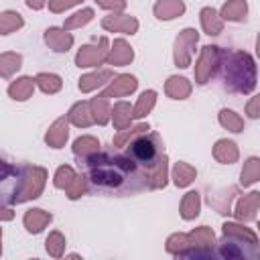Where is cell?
<instances>
[{
	"label": "cell",
	"mask_w": 260,
	"mask_h": 260,
	"mask_svg": "<svg viewBox=\"0 0 260 260\" xmlns=\"http://www.w3.org/2000/svg\"><path fill=\"white\" fill-rule=\"evenodd\" d=\"M246 14V2L244 0H232L223 6V16L230 20H242Z\"/></svg>",
	"instance_id": "7"
},
{
	"label": "cell",
	"mask_w": 260,
	"mask_h": 260,
	"mask_svg": "<svg viewBox=\"0 0 260 260\" xmlns=\"http://www.w3.org/2000/svg\"><path fill=\"white\" fill-rule=\"evenodd\" d=\"M258 177H260V160L258 158H250L248 165H246V169L242 171V183L248 185V183L256 181Z\"/></svg>",
	"instance_id": "10"
},
{
	"label": "cell",
	"mask_w": 260,
	"mask_h": 260,
	"mask_svg": "<svg viewBox=\"0 0 260 260\" xmlns=\"http://www.w3.org/2000/svg\"><path fill=\"white\" fill-rule=\"evenodd\" d=\"M45 39H47V43L53 45L55 51H67V47H69L71 41H73L69 35H61L59 28H49L47 35H45Z\"/></svg>",
	"instance_id": "6"
},
{
	"label": "cell",
	"mask_w": 260,
	"mask_h": 260,
	"mask_svg": "<svg viewBox=\"0 0 260 260\" xmlns=\"http://www.w3.org/2000/svg\"><path fill=\"white\" fill-rule=\"evenodd\" d=\"M32 91V79L30 77H20L18 81H14L10 87H8V93L14 98V100H26Z\"/></svg>",
	"instance_id": "4"
},
{
	"label": "cell",
	"mask_w": 260,
	"mask_h": 260,
	"mask_svg": "<svg viewBox=\"0 0 260 260\" xmlns=\"http://www.w3.org/2000/svg\"><path fill=\"white\" fill-rule=\"evenodd\" d=\"M89 183L106 193H128L144 185L146 175L128 154L93 152L85 158Z\"/></svg>",
	"instance_id": "1"
},
{
	"label": "cell",
	"mask_w": 260,
	"mask_h": 260,
	"mask_svg": "<svg viewBox=\"0 0 260 260\" xmlns=\"http://www.w3.org/2000/svg\"><path fill=\"white\" fill-rule=\"evenodd\" d=\"M75 2H79V0H57V2L51 4V8H53V10H61L63 6H71V4H75Z\"/></svg>",
	"instance_id": "19"
},
{
	"label": "cell",
	"mask_w": 260,
	"mask_h": 260,
	"mask_svg": "<svg viewBox=\"0 0 260 260\" xmlns=\"http://www.w3.org/2000/svg\"><path fill=\"white\" fill-rule=\"evenodd\" d=\"M221 124L223 126H232L234 128V132H240V128H242V122L234 116V112H230V110H221Z\"/></svg>",
	"instance_id": "15"
},
{
	"label": "cell",
	"mask_w": 260,
	"mask_h": 260,
	"mask_svg": "<svg viewBox=\"0 0 260 260\" xmlns=\"http://www.w3.org/2000/svg\"><path fill=\"white\" fill-rule=\"evenodd\" d=\"M39 85L43 87V91H57L61 87V79L57 75H47V73H41L37 77Z\"/></svg>",
	"instance_id": "12"
},
{
	"label": "cell",
	"mask_w": 260,
	"mask_h": 260,
	"mask_svg": "<svg viewBox=\"0 0 260 260\" xmlns=\"http://www.w3.org/2000/svg\"><path fill=\"white\" fill-rule=\"evenodd\" d=\"M49 219H51V215H43L41 209H32V211H28L26 217H24V221H26V225H28L30 232H39L41 225H43L45 221H49Z\"/></svg>",
	"instance_id": "9"
},
{
	"label": "cell",
	"mask_w": 260,
	"mask_h": 260,
	"mask_svg": "<svg viewBox=\"0 0 260 260\" xmlns=\"http://www.w3.org/2000/svg\"><path fill=\"white\" fill-rule=\"evenodd\" d=\"M134 87H136V79L130 77V75H122V77L118 79V87H116V89L110 87L106 95H110V93H128V91H132Z\"/></svg>",
	"instance_id": "13"
},
{
	"label": "cell",
	"mask_w": 260,
	"mask_h": 260,
	"mask_svg": "<svg viewBox=\"0 0 260 260\" xmlns=\"http://www.w3.org/2000/svg\"><path fill=\"white\" fill-rule=\"evenodd\" d=\"M91 14H93V12H91L89 8H87V10H83V12H77V14H75L77 18L69 20V22H67V26H73V24H77V22H87V20L91 18Z\"/></svg>",
	"instance_id": "17"
},
{
	"label": "cell",
	"mask_w": 260,
	"mask_h": 260,
	"mask_svg": "<svg viewBox=\"0 0 260 260\" xmlns=\"http://www.w3.org/2000/svg\"><path fill=\"white\" fill-rule=\"evenodd\" d=\"M126 154L142 169H154L162 156V142L158 134H138L128 146Z\"/></svg>",
	"instance_id": "3"
},
{
	"label": "cell",
	"mask_w": 260,
	"mask_h": 260,
	"mask_svg": "<svg viewBox=\"0 0 260 260\" xmlns=\"http://www.w3.org/2000/svg\"><path fill=\"white\" fill-rule=\"evenodd\" d=\"M193 175H195L193 169H189L185 165H177V169H175V183L177 185H187Z\"/></svg>",
	"instance_id": "14"
},
{
	"label": "cell",
	"mask_w": 260,
	"mask_h": 260,
	"mask_svg": "<svg viewBox=\"0 0 260 260\" xmlns=\"http://www.w3.org/2000/svg\"><path fill=\"white\" fill-rule=\"evenodd\" d=\"M22 24V18H20V14L18 12H4L2 14V32L4 35H8L12 28H16V26H20Z\"/></svg>",
	"instance_id": "11"
},
{
	"label": "cell",
	"mask_w": 260,
	"mask_h": 260,
	"mask_svg": "<svg viewBox=\"0 0 260 260\" xmlns=\"http://www.w3.org/2000/svg\"><path fill=\"white\" fill-rule=\"evenodd\" d=\"M217 65L223 79V87L238 93H248L256 85V67L248 53L217 51Z\"/></svg>",
	"instance_id": "2"
},
{
	"label": "cell",
	"mask_w": 260,
	"mask_h": 260,
	"mask_svg": "<svg viewBox=\"0 0 260 260\" xmlns=\"http://www.w3.org/2000/svg\"><path fill=\"white\" fill-rule=\"evenodd\" d=\"M248 112H250L252 118H258V116H260V95H258L256 102H252V104L248 106Z\"/></svg>",
	"instance_id": "18"
},
{
	"label": "cell",
	"mask_w": 260,
	"mask_h": 260,
	"mask_svg": "<svg viewBox=\"0 0 260 260\" xmlns=\"http://www.w3.org/2000/svg\"><path fill=\"white\" fill-rule=\"evenodd\" d=\"M258 53H260V37H258Z\"/></svg>",
	"instance_id": "21"
},
{
	"label": "cell",
	"mask_w": 260,
	"mask_h": 260,
	"mask_svg": "<svg viewBox=\"0 0 260 260\" xmlns=\"http://www.w3.org/2000/svg\"><path fill=\"white\" fill-rule=\"evenodd\" d=\"M154 10H156L158 18H173L175 14L183 12V2L181 0H162L156 4Z\"/></svg>",
	"instance_id": "5"
},
{
	"label": "cell",
	"mask_w": 260,
	"mask_h": 260,
	"mask_svg": "<svg viewBox=\"0 0 260 260\" xmlns=\"http://www.w3.org/2000/svg\"><path fill=\"white\" fill-rule=\"evenodd\" d=\"M26 4H28L30 8H41V6H43V0H26Z\"/></svg>",
	"instance_id": "20"
},
{
	"label": "cell",
	"mask_w": 260,
	"mask_h": 260,
	"mask_svg": "<svg viewBox=\"0 0 260 260\" xmlns=\"http://www.w3.org/2000/svg\"><path fill=\"white\" fill-rule=\"evenodd\" d=\"M152 98H154V91H144L142 93V100H140L138 110H136V116H144V108L148 110L152 106Z\"/></svg>",
	"instance_id": "16"
},
{
	"label": "cell",
	"mask_w": 260,
	"mask_h": 260,
	"mask_svg": "<svg viewBox=\"0 0 260 260\" xmlns=\"http://www.w3.org/2000/svg\"><path fill=\"white\" fill-rule=\"evenodd\" d=\"M63 120H59L55 126H53V130L47 134V142L53 146V148H59L63 142H65V138H67V128H63Z\"/></svg>",
	"instance_id": "8"
}]
</instances>
